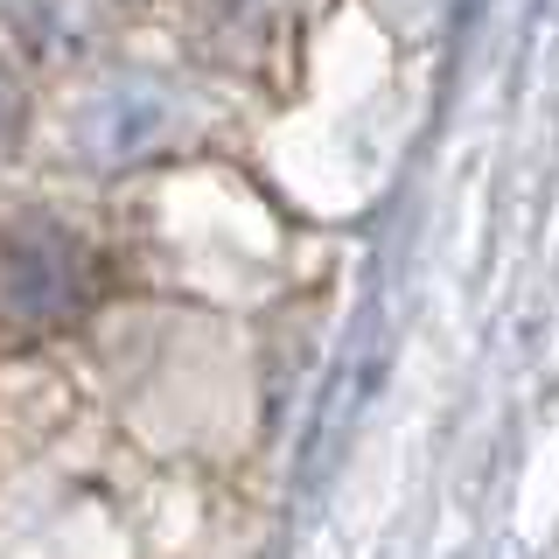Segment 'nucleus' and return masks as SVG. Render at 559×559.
<instances>
[{
	"mask_svg": "<svg viewBox=\"0 0 559 559\" xmlns=\"http://www.w3.org/2000/svg\"><path fill=\"white\" fill-rule=\"evenodd\" d=\"M105 287L98 245L63 217H28L0 224V349H35L63 336Z\"/></svg>",
	"mask_w": 559,
	"mask_h": 559,
	"instance_id": "1",
	"label": "nucleus"
},
{
	"mask_svg": "<svg viewBox=\"0 0 559 559\" xmlns=\"http://www.w3.org/2000/svg\"><path fill=\"white\" fill-rule=\"evenodd\" d=\"M175 127V105L168 92H154V84H105V92L78 112V147L84 162H140V154H154Z\"/></svg>",
	"mask_w": 559,
	"mask_h": 559,
	"instance_id": "2",
	"label": "nucleus"
},
{
	"mask_svg": "<svg viewBox=\"0 0 559 559\" xmlns=\"http://www.w3.org/2000/svg\"><path fill=\"white\" fill-rule=\"evenodd\" d=\"M22 119H28L22 84H14V70L0 63V162H8V154H14V140H22Z\"/></svg>",
	"mask_w": 559,
	"mask_h": 559,
	"instance_id": "3",
	"label": "nucleus"
}]
</instances>
